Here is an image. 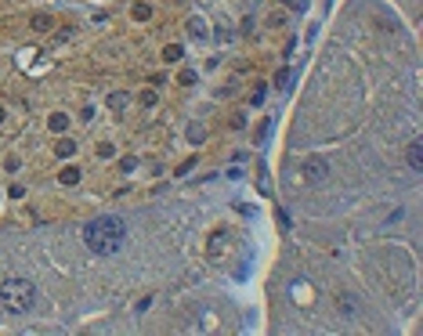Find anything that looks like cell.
<instances>
[{
  "instance_id": "cell-1",
  "label": "cell",
  "mask_w": 423,
  "mask_h": 336,
  "mask_svg": "<svg viewBox=\"0 0 423 336\" xmlns=\"http://www.w3.org/2000/svg\"><path fill=\"white\" fill-rule=\"evenodd\" d=\"M83 242H87V250L98 253V257L119 253V246L127 242V224H123V217H116V213H101V217H94V221L83 228Z\"/></svg>"
},
{
  "instance_id": "cell-2",
  "label": "cell",
  "mask_w": 423,
  "mask_h": 336,
  "mask_svg": "<svg viewBox=\"0 0 423 336\" xmlns=\"http://www.w3.org/2000/svg\"><path fill=\"white\" fill-rule=\"evenodd\" d=\"M33 304H36V286L29 279L14 275V279L0 282V308L7 315H25V311H33Z\"/></svg>"
},
{
  "instance_id": "cell-3",
  "label": "cell",
  "mask_w": 423,
  "mask_h": 336,
  "mask_svg": "<svg viewBox=\"0 0 423 336\" xmlns=\"http://www.w3.org/2000/svg\"><path fill=\"white\" fill-rule=\"evenodd\" d=\"M300 177H304L308 185H322V181H329V163L322 156H311V159H304V166H300Z\"/></svg>"
},
{
  "instance_id": "cell-4",
  "label": "cell",
  "mask_w": 423,
  "mask_h": 336,
  "mask_svg": "<svg viewBox=\"0 0 423 336\" xmlns=\"http://www.w3.org/2000/svg\"><path fill=\"white\" fill-rule=\"evenodd\" d=\"M405 159H409V166L420 174V170H423V145H420V141H413L409 148H405Z\"/></svg>"
},
{
  "instance_id": "cell-5",
  "label": "cell",
  "mask_w": 423,
  "mask_h": 336,
  "mask_svg": "<svg viewBox=\"0 0 423 336\" xmlns=\"http://www.w3.org/2000/svg\"><path fill=\"white\" fill-rule=\"evenodd\" d=\"M337 311H340V315H347V318H355V315H358V300H355V297H347V293H344V297H337Z\"/></svg>"
},
{
  "instance_id": "cell-6",
  "label": "cell",
  "mask_w": 423,
  "mask_h": 336,
  "mask_svg": "<svg viewBox=\"0 0 423 336\" xmlns=\"http://www.w3.org/2000/svg\"><path fill=\"white\" fill-rule=\"evenodd\" d=\"M47 127H51V134H65V130H69V116H65V112H54V116L47 119Z\"/></svg>"
},
{
  "instance_id": "cell-7",
  "label": "cell",
  "mask_w": 423,
  "mask_h": 336,
  "mask_svg": "<svg viewBox=\"0 0 423 336\" xmlns=\"http://www.w3.org/2000/svg\"><path fill=\"white\" fill-rule=\"evenodd\" d=\"M54 156H58V159H72V156H76V141L62 137V141H58V148H54Z\"/></svg>"
},
{
  "instance_id": "cell-8",
  "label": "cell",
  "mask_w": 423,
  "mask_h": 336,
  "mask_svg": "<svg viewBox=\"0 0 423 336\" xmlns=\"http://www.w3.org/2000/svg\"><path fill=\"white\" fill-rule=\"evenodd\" d=\"M181 58H185V47H181V43H167V47H163V62H181Z\"/></svg>"
},
{
  "instance_id": "cell-9",
  "label": "cell",
  "mask_w": 423,
  "mask_h": 336,
  "mask_svg": "<svg viewBox=\"0 0 423 336\" xmlns=\"http://www.w3.org/2000/svg\"><path fill=\"white\" fill-rule=\"evenodd\" d=\"M58 181H62V185H80V170L76 166H65V170L58 174Z\"/></svg>"
},
{
  "instance_id": "cell-10",
  "label": "cell",
  "mask_w": 423,
  "mask_h": 336,
  "mask_svg": "<svg viewBox=\"0 0 423 336\" xmlns=\"http://www.w3.org/2000/svg\"><path fill=\"white\" fill-rule=\"evenodd\" d=\"M130 14H134V22H145L148 14H152V7H148V4H134V7H130Z\"/></svg>"
},
{
  "instance_id": "cell-11",
  "label": "cell",
  "mask_w": 423,
  "mask_h": 336,
  "mask_svg": "<svg viewBox=\"0 0 423 336\" xmlns=\"http://www.w3.org/2000/svg\"><path fill=\"white\" fill-rule=\"evenodd\" d=\"M293 300H297V304H308V300H311V297H308V286H304V282H293Z\"/></svg>"
},
{
  "instance_id": "cell-12",
  "label": "cell",
  "mask_w": 423,
  "mask_h": 336,
  "mask_svg": "<svg viewBox=\"0 0 423 336\" xmlns=\"http://www.w3.org/2000/svg\"><path fill=\"white\" fill-rule=\"evenodd\" d=\"M33 29H36V33H47V29H51V14H36V18H33Z\"/></svg>"
},
{
  "instance_id": "cell-13",
  "label": "cell",
  "mask_w": 423,
  "mask_h": 336,
  "mask_svg": "<svg viewBox=\"0 0 423 336\" xmlns=\"http://www.w3.org/2000/svg\"><path fill=\"white\" fill-rule=\"evenodd\" d=\"M188 33H192V36H206V22H203V18H192V22H188Z\"/></svg>"
},
{
  "instance_id": "cell-14",
  "label": "cell",
  "mask_w": 423,
  "mask_h": 336,
  "mask_svg": "<svg viewBox=\"0 0 423 336\" xmlns=\"http://www.w3.org/2000/svg\"><path fill=\"white\" fill-rule=\"evenodd\" d=\"M264 94H268V87H264V83H257V87H253V94H250V105H264Z\"/></svg>"
},
{
  "instance_id": "cell-15",
  "label": "cell",
  "mask_w": 423,
  "mask_h": 336,
  "mask_svg": "<svg viewBox=\"0 0 423 336\" xmlns=\"http://www.w3.org/2000/svg\"><path fill=\"white\" fill-rule=\"evenodd\" d=\"M275 87H279V90L290 87V69H279V72H275Z\"/></svg>"
},
{
  "instance_id": "cell-16",
  "label": "cell",
  "mask_w": 423,
  "mask_h": 336,
  "mask_svg": "<svg viewBox=\"0 0 423 336\" xmlns=\"http://www.w3.org/2000/svg\"><path fill=\"white\" fill-rule=\"evenodd\" d=\"M192 166H195V156H192V159H185V163H181V166H177V177H185V174L192 170Z\"/></svg>"
},
{
  "instance_id": "cell-17",
  "label": "cell",
  "mask_w": 423,
  "mask_h": 336,
  "mask_svg": "<svg viewBox=\"0 0 423 336\" xmlns=\"http://www.w3.org/2000/svg\"><path fill=\"white\" fill-rule=\"evenodd\" d=\"M141 101H145V105H156V101H159V94H156V90H145Z\"/></svg>"
},
{
  "instance_id": "cell-18",
  "label": "cell",
  "mask_w": 423,
  "mask_h": 336,
  "mask_svg": "<svg viewBox=\"0 0 423 336\" xmlns=\"http://www.w3.org/2000/svg\"><path fill=\"white\" fill-rule=\"evenodd\" d=\"M109 101H112V109H123V105H127V94H112Z\"/></svg>"
},
{
  "instance_id": "cell-19",
  "label": "cell",
  "mask_w": 423,
  "mask_h": 336,
  "mask_svg": "<svg viewBox=\"0 0 423 336\" xmlns=\"http://www.w3.org/2000/svg\"><path fill=\"white\" fill-rule=\"evenodd\" d=\"M119 166H123V174H130V170H134V166H138V159H134V156H127V159H123V163H119Z\"/></svg>"
},
{
  "instance_id": "cell-20",
  "label": "cell",
  "mask_w": 423,
  "mask_h": 336,
  "mask_svg": "<svg viewBox=\"0 0 423 336\" xmlns=\"http://www.w3.org/2000/svg\"><path fill=\"white\" fill-rule=\"evenodd\" d=\"M286 4H290L293 11H304V7H308V0H286Z\"/></svg>"
},
{
  "instance_id": "cell-21",
  "label": "cell",
  "mask_w": 423,
  "mask_h": 336,
  "mask_svg": "<svg viewBox=\"0 0 423 336\" xmlns=\"http://www.w3.org/2000/svg\"><path fill=\"white\" fill-rule=\"evenodd\" d=\"M0 123H4V109H0Z\"/></svg>"
}]
</instances>
